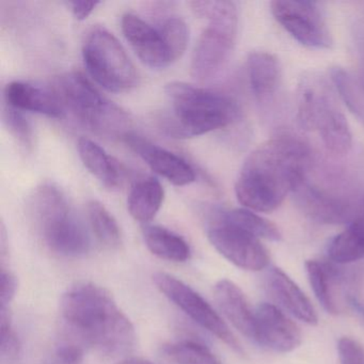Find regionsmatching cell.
<instances>
[{
  "label": "cell",
  "mask_w": 364,
  "mask_h": 364,
  "mask_svg": "<svg viewBox=\"0 0 364 364\" xmlns=\"http://www.w3.org/2000/svg\"><path fill=\"white\" fill-rule=\"evenodd\" d=\"M33 208L42 237L53 252L67 257H80L89 252L88 231L59 187L50 183L38 187Z\"/></svg>",
  "instance_id": "obj_6"
},
{
  "label": "cell",
  "mask_w": 364,
  "mask_h": 364,
  "mask_svg": "<svg viewBox=\"0 0 364 364\" xmlns=\"http://www.w3.org/2000/svg\"><path fill=\"white\" fill-rule=\"evenodd\" d=\"M165 191L157 178H146L132 187L127 198V210L135 220L148 223L163 205Z\"/></svg>",
  "instance_id": "obj_22"
},
{
  "label": "cell",
  "mask_w": 364,
  "mask_h": 364,
  "mask_svg": "<svg viewBox=\"0 0 364 364\" xmlns=\"http://www.w3.org/2000/svg\"><path fill=\"white\" fill-rule=\"evenodd\" d=\"M56 358L59 364H82L84 350L78 345L63 343L57 348Z\"/></svg>",
  "instance_id": "obj_34"
},
{
  "label": "cell",
  "mask_w": 364,
  "mask_h": 364,
  "mask_svg": "<svg viewBox=\"0 0 364 364\" xmlns=\"http://www.w3.org/2000/svg\"><path fill=\"white\" fill-rule=\"evenodd\" d=\"M53 89L65 108H69L80 122L95 133L123 139L131 133L129 114L106 99L80 72H67L59 76Z\"/></svg>",
  "instance_id": "obj_7"
},
{
  "label": "cell",
  "mask_w": 364,
  "mask_h": 364,
  "mask_svg": "<svg viewBox=\"0 0 364 364\" xmlns=\"http://www.w3.org/2000/svg\"><path fill=\"white\" fill-rule=\"evenodd\" d=\"M297 119L306 131L317 132L323 146L334 155L350 150L353 135L331 88L323 77L309 75L298 88Z\"/></svg>",
  "instance_id": "obj_5"
},
{
  "label": "cell",
  "mask_w": 364,
  "mask_h": 364,
  "mask_svg": "<svg viewBox=\"0 0 364 364\" xmlns=\"http://www.w3.org/2000/svg\"><path fill=\"white\" fill-rule=\"evenodd\" d=\"M87 217L95 237L104 246L116 249L122 244L120 227L109 210L97 200L87 204Z\"/></svg>",
  "instance_id": "obj_26"
},
{
  "label": "cell",
  "mask_w": 364,
  "mask_h": 364,
  "mask_svg": "<svg viewBox=\"0 0 364 364\" xmlns=\"http://www.w3.org/2000/svg\"><path fill=\"white\" fill-rule=\"evenodd\" d=\"M124 141L155 173L176 186H186L195 182V170L182 157L136 134L125 136Z\"/></svg>",
  "instance_id": "obj_14"
},
{
  "label": "cell",
  "mask_w": 364,
  "mask_h": 364,
  "mask_svg": "<svg viewBox=\"0 0 364 364\" xmlns=\"http://www.w3.org/2000/svg\"><path fill=\"white\" fill-rule=\"evenodd\" d=\"M196 16L208 21L191 58V74L198 82L216 77L231 56L238 27L237 6L233 1H193Z\"/></svg>",
  "instance_id": "obj_4"
},
{
  "label": "cell",
  "mask_w": 364,
  "mask_h": 364,
  "mask_svg": "<svg viewBox=\"0 0 364 364\" xmlns=\"http://www.w3.org/2000/svg\"><path fill=\"white\" fill-rule=\"evenodd\" d=\"M330 77L345 105L364 123V86L359 78L342 68H332Z\"/></svg>",
  "instance_id": "obj_27"
},
{
  "label": "cell",
  "mask_w": 364,
  "mask_h": 364,
  "mask_svg": "<svg viewBox=\"0 0 364 364\" xmlns=\"http://www.w3.org/2000/svg\"><path fill=\"white\" fill-rule=\"evenodd\" d=\"M308 146L289 136L274 138L253 151L235 184L238 202L255 212L277 210L306 178Z\"/></svg>",
  "instance_id": "obj_1"
},
{
  "label": "cell",
  "mask_w": 364,
  "mask_h": 364,
  "mask_svg": "<svg viewBox=\"0 0 364 364\" xmlns=\"http://www.w3.org/2000/svg\"><path fill=\"white\" fill-rule=\"evenodd\" d=\"M163 353L176 364H221L208 347L197 341H178L165 345Z\"/></svg>",
  "instance_id": "obj_28"
},
{
  "label": "cell",
  "mask_w": 364,
  "mask_h": 364,
  "mask_svg": "<svg viewBox=\"0 0 364 364\" xmlns=\"http://www.w3.org/2000/svg\"><path fill=\"white\" fill-rule=\"evenodd\" d=\"M118 364H153L148 360L142 359V358H129V359L123 360Z\"/></svg>",
  "instance_id": "obj_38"
},
{
  "label": "cell",
  "mask_w": 364,
  "mask_h": 364,
  "mask_svg": "<svg viewBox=\"0 0 364 364\" xmlns=\"http://www.w3.org/2000/svg\"><path fill=\"white\" fill-rule=\"evenodd\" d=\"M167 48L171 63L184 55L189 41V31L186 23L178 16L165 18L159 28Z\"/></svg>",
  "instance_id": "obj_29"
},
{
  "label": "cell",
  "mask_w": 364,
  "mask_h": 364,
  "mask_svg": "<svg viewBox=\"0 0 364 364\" xmlns=\"http://www.w3.org/2000/svg\"><path fill=\"white\" fill-rule=\"evenodd\" d=\"M251 92L259 103L274 97L281 84V67L276 56L266 52H253L247 60Z\"/></svg>",
  "instance_id": "obj_19"
},
{
  "label": "cell",
  "mask_w": 364,
  "mask_h": 364,
  "mask_svg": "<svg viewBox=\"0 0 364 364\" xmlns=\"http://www.w3.org/2000/svg\"><path fill=\"white\" fill-rule=\"evenodd\" d=\"M208 238L215 249L242 269L259 272L270 263L267 249L259 242V238L220 223H210Z\"/></svg>",
  "instance_id": "obj_11"
},
{
  "label": "cell",
  "mask_w": 364,
  "mask_h": 364,
  "mask_svg": "<svg viewBox=\"0 0 364 364\" xmlns=\"http://www.w3.org/2000/svg\"><path fill=\"white\" fill-rule=\"evenodd\" d=\"M77 149L85 167L104 186L116 189L122 185L124 178L122 166L102 146L88 138H80L78 140Z\"/></svg>",
  "instance_id": "obj_20"
},
{
  "label": "cell",
  "mask_w": 364,
  "mask_h": 364,
  "mask_svg": "<svg viewBox=\"0 0 364 364\" xmlns=\"http://www.w3.org/2000/svg\"><path fill=\"white\" fill-rule=\"evenodd\" d=\"M4 120L12 135L24 148L31 149L33 146V127L23 112L6 105L4 107Z\"/></svg>",
  "instance_id": "obj_31"
},
{
  "label": "cell",
  "mask_w": 364,
  "mask_h": 364,
  "mask_svg": "<svg viewBox=\"0 0 364 364\" xmlns=\"http://www.w3.org/2000/svg\"><path fill=\"white\" fill-rule=\"evenodd\" d=\"M171 109L159 119L161 131L180 139L230 127L240 119L237 102L229 95L182 82L166 85Z\"/></svg>",
  "instance_id": "obj_3"
},
{
  "label": "cell",
  "mask_w": 364,
  "mask_h": 364,
  "mask_svg": "<svg viewBox=\"0 0 364 364\" xmlns=\"http://www.w3.org/2000/svg\"><path fill=\"white\" fill-rule=\"evenodd\" d=\"M338 351L341 364H364V347L349 336L338 340Z\"/></svg>",
  "instance_id": "obj_32"
},
{
  "label": "cell",
  "mask_w": 364,
  "mask_h": 364,
  "mask_svg": "<svg viewBox=\"0 0 364 364\" xmlns=\"http://www.w3.org/2000/svg\"><path fill=\"white\" fill-rule=\"evenodd\" d=\"M270 8L274 20L301 46L315 50H330L333 46L318 4L276 0L270 4Z\"/></svg>",
  "instance_id": "obj_10"
},
{
  "label": "cell",
  "mask_w": 364,
  "mask_h": 364,
  "mask_svg": "<svg viewBox=\"0 0 364 364\" xmlns=\"http://www.w3.org/2000/svg\"><path fill=\"white\" fill-rule=\"evenodd\" d=\"M153 281L161 293L178 306L185 314L188 315L193 321L214 334L236 353H244L242 345L232 333L220 315L195 289H191L180 279L166 272H156L153 274Z\"/></svg>",
  "instance_id": "obj_9"
},
{
  "label": "cell",
  "mask_w": 364,
  "mask_h": 364,
  "mask_svg": "<svg viewBox=\"0 0 364 364\" xmlns=\"http://www.w3.org/2000/svg\"><path fill=\"white\" fill-rule=\"evenodd\" d=\"M210 223L230 225L247 232L259 240L265 238V240L279 242L282 238L280 230L276 225L248 208H231V210L218 208L212 213Z\"/></svg>",
  "instance_id": "obj_21"
},
{
  "label": "cell",
  "mask_w": 364,
  "mask_h": 364,
  "mask_svg": "<svg viewBox=\"0 0 364 364\" xmlns=\"http://www.w3.org/2000/svg\"><path fill=\"white\" fill-rule=\"evenodd\" d=\"M121 29L125 39L144 65L154 70L165 69L171 65L159 28H154L140 16L129 12L121 18Z\"/></svg>",
  "instance_id": "obj_15"
},
{
  "label": "cell",
  "mask_w": 364,
  "mask_h": 364,
  "mask_svg": "<svg viewBox=\"0 0 364 364\" xmlns=\"http://www.w3.org/2000/svg\"><path fill=\"white\" fill-rule=\"evenodd\" d=\"M311 287L319 304L329 314L340 313L338 302L333 294V283L338 278V270L328 262L308 259L304 264Z\"/></svg>",
  "instance_id": "obj_25"
},
{
  "label": "cell",
  "mask_w": 364,
  "mask_h": 364,
  "mask_svg": "<svg viewBox=\"0 0 364 364\" xmlns=\"http://www.w3.org/2000/svg\"><path fill=\"white\" fill-rule=\"evenodd\" d=\"M327 255L332 263L341 265L364 259V199L355 220L330 242Z\"/></svg>",
  "instance_id": "obj_23"
},
{
  "label": "cell",
  "mask_w": 364,
  "mask_h": 364,
  "mask_svg": "<svg viewBox=\"0 0 364 364\" xmlns=\"http://www.w3.org/2000/svg\"><path fill=\"white\" fill-rule=\"evenodd\" d=\"M296 203L306 216L323 225H349L359 215L362 201H350L304 181L294 191Z\"/></svg>",
  "instance_id": "obj_12"
},
{
  "label": "cell",
  "mask_w": 364,
  "mask_h": 364,
  "mask_svg": "<svg viewBox=\"0 0 364 364\" xmlns=\"http://www.w3.org/2000/svg\"><path fill=\"white\" fill-rule=\"evenodd\" d=\"M142 234L149 250L161 259L182 263L191 257V247L186 240L166 228L146 225Z\"/></svg>",
  "instance_id": "obj_24"
},
{
  "label": "cell",
  "mask_w": 364,
  "mask_h": 364,
  "mask_svg": "<svg viewBox=\"0 0 364 364\" xmlns=\"http://www.w3.org/2000/svg\"><path fill=\"white\" fill-rule=\"evenodd\" d=\"M349 304H350V306H353V310H355V312H357L358 314L364 319V304H362V302H360L357 298L353 297V296L349 297Z\"/></svg>",
  "instance_id": "obj_37"
},
{
  "label": "cell",
  "mask_w": 364,
  "mask_h": 364,
  "mask_svg": "<svg viewBox=\"0 0 364 364\" xmlns=\"http://www.w3.org/2000/svg\"><path fill=\"white\" fill-rule=\"evenodd\" d=\"M82 58L91 77L109 92H127L137 85V72L124 48L104 27L87 33Z\"/></svg>",
  "instance_id": "obj_8"
},
{
  "label": "cell",
  "mask_w": 364,
  "mask_h": 364,
  "mask_svg": "<svg viewBox=\"0 0 364 364\" xmlns=\"http://www.w3.org/2000/svg\"><path fill=\"white\" fill-rule=\"evenodd\" d=\"M61 313L77 336L105 355H125L135 345L133 323L112 294L100 285H73L63 296Z\"/></svg>",
  "instance_id": "obj_2"
},
{
  "label": "cell",
  "mask_w": 364,
  "mask_h": 364,
  "mask_svg": "<svg viewBox=\"0 0 364 364\" xmlns=\"http://www.w3.org/2000/svg\"><path fill=\"white\" fill-rule=\"evenodd\" d=\"M0 362L1 364H16L21 357L22 345L12 328V314L10 308H1L0 310Z\"/></svg>",
  "instance_id": "obj_30"
},
{
  "label": "cell",
  "mask_w": 364,
  "mask_h": 364,
  "mask_svg": "<svg viewBox=\"0 0 364 364\" xmlns=\"http://www.w3.org/2000/svg\"><path fill=\"white\" fill-rule=\"evenodd\" d=\"M18 289V280L16 277L6 268L1 267V278H0V304L1 308H10V304L16 297Z\"/></svg>",
  "instance_id": "obj_33"
},
{
  "label": "cell",
  "mask_w": 364,
  "mask_h": 364,
  "mask_svg": "<svg viewBox=\"0 0 364 364\" xmlns=\"http://www.w3.org/2000/svg\"><path fill=\"white\" fill-rule=\"evenodd\" d=\"M215 300L232 325L247 338H255V311L251 310L242 289L228 279L218 281L214 287Z\"/></svg>",
  "instance_id": "obj_18"
},
{
  "label": "cell",
  "mask_w": 364,
  "mask_h": 364,
  "mask_svg": "<svg viewBox=\"0 0 364 364\" xmlns=\"http://www.w3.org/2000/svg\"><path fill=\"white\" fill-rule=\"evenodd\" d=\"M253 341L274 353H289L301 344V332L278 306L264 302L255 311Z\"/></svg>",
  "instance_id": "obj_13"
},
{
  "label": "cell",
  "mask_w": 364,
  "mask_h": 364,
  "mask_svg": "<svg viewBox=\"0 0 364 364\" xmlns=\"http://www.w3.org/2000/svg\"><path fill=\"white\" fill-rule=\"evenodd\" d=\"M6 105L20 110L63 118L65 106L54 89L44 88L26 82H12L5 88Z\"/></svg>",
  "instance_id": "obj_16"
},
{
  "label": "cell",
  "mask_w": 364,
  "mask_h": 364,
  "mask_svg": "<svg viewBox=\"0 0 364 364\" xmlns=\"http://www.w3.org/2000/svg\"><path fill=\"white\" fill-rule=\"evenodd\" d=\"M355 46L357 48L358 58H359V80L364 86V25H357L355 27Z\"/></svg>",
  "instance_id": "obj_36"
},
{
  "label": "cell",
  "mask_w": 364,
  "mask_h": 364,
  "mask_svg": "<svg viewBox=\"0 0 364 364\" xmlns=\"http://www.w3.org/2000/svg\"><path fill=\"white\" fill-rule=\"evenodd\" d=\"M99 1H70L68 5L71 8L72 14L74 18L78 21H85L93 11L95 8L100 5Z\"/></svg>",
  "instance_id": "obj_35"
},
{
  "label": "cell",
  "mask_w": 364,
  "mask_h": 364,
  "mask_svg": "<svg viewBox=\"0 0 364 364\" xmlns=\"http://www.w3.org/2000/svg\"><path fill=\"white\" fill-rule=\"evenodd\" d=\"M266 289L289 314L308 325H316L318 318L310 299L280 268H269L266 274Z\"/></svg>",
  "instance_id": "obj_17"
}]
</instances>
